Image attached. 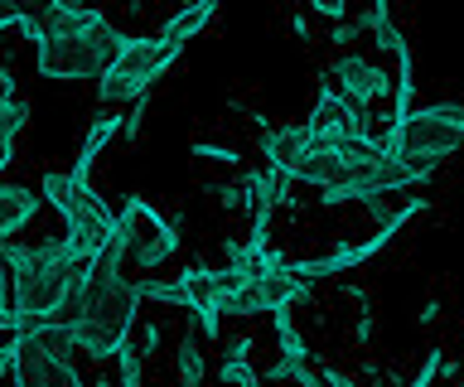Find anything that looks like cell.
<instances>
[{
  "label": "cell",
  "mask_w": 464,
  "mask_h": 387,
  "mask_svg": "<svg viewBox=\"0 0 464 387\" xmlns=\"http://www.w3.org/2000/svg\"><path fill=\"white\" fill-rule=\"evenodd\" d=\"M34 30L44 78H102L130 44V34H121L102 10L87 5H44L34 15Z\"/></svg>",
  "instance_id": "1"
},
{
  "label": "cell",
  "mask_w": 464,
  "mask_h": 387,
  "mask_svg": "<svg viewBox=\"0 0 464 387\" xmlns=\"http://www.w3.org/2000/svg\"><path fill=\"white\" fill-rule=\"evenodd\" d=\"M0 262L10 271V310L29 324H49L58 300H63L68 281L92 262L72 247L68 237H49L34 242V247H14V242H0Z\"/></svg>",
  "instance_id": "2"
},
{
  "label": "cell",
  "mask_w": 464,
  "mask_h": 387,
  "mask_svg": "<svg viewBox=\"0 0 464 387\" xmlns=\"http://www.w3.org/2000/svg\"><path fill=\"white\" fill-rule=\"evenodd\" d=\"M179 53H184V49H179V44H169L165 34L130 39L121 59H116V63L107 68V73L97 78V97H102V107H121V102H140V97H150V88L169 73Z\"/></svg>",
  "instance_id": "3"
},
{
  "label": "cell",
  "mask_w": 464,
  "mask_h": 387,
  "mask_svg": "<svg viewBox=\"0 0 464 387\" xmlns=\"http://www.w3.org/2000/svg\"><path fill=\"white\" fill-rule=\"evenodd\" d=\"M44 198L58 208V218H63V237L78 247L82 256H97V247L111 237L116 227V213L102 204V194L92 184H78L68 175H44Z\"/></svg>",
  "instance_id": "4"
},
{
  "label": "cell",
  "mask_w": 464,
  "mask_h": 387,
  "mask_svg": "<svg viewBox=\"0 0 464 387\" xmlns=\"http://www.w3.org/2000/svg\"><path fill=\"white\" fill-rule=\"evenodd\" d=\"M387 155H420L430 165H445L464 146V121H445L440 102L411 107L401 121H387V136L377 140Z\"/></svg>",
  "instance_id": "5"
},
{
  "label": "cell",
  "mask_w": 464,
  "mask_h": 387,
  "mask_svg": "<svg viewBox=\"0 0 464 387\" xmlns=\"http://www.w3.org/2000/svg\"><path fill=\"white\" fill-rule=\"evenodd\" d=\"M116 227L126 233V256H136L140 271H155L160 262H169V256L179 252V227H174L165 213H155V204H145L140 194H130L121 204Z\"/></svg>",
  "instance_id": "6"
},
{
  "label": "cell",
  "mask_w": 464,
  "mask_h": 387,
  "mask_svg": "<svg viewBox=\"0 0 464 387\" xmlns=\"http://www.w3.org/2000/svg\"><path fill=\"white\" fill-rule=\"evenodd\" d=\"M329 88L343 97V102H353L358 111H368L372 102H382V97H392V78L382 63H368L358 59V53H339L329 68Z\"/></svg>",
  "instance_id": "7"
},
{
  "label": "cell",
  "mask_w": 464,
  "mask_h": 387,
  "mask_svg": "<svg viewBox=\"0 0 464 387\" xmlns=\"http://www.w3.org/2000/svg\"><path fill=\"white\" fill-rule=\"evenodd\" d=\"M310 295V285L285 276V271H276V276H256V281H242L237 291L223 300V314H261V310H290L295 300Z\"/></svg>",
  "instance_id": "8"
},
{
  "label": "cell",
  "mask_w": 464,
  "mask_h": 387,
  "mask_svg": "<svg viewBox=\"0 0 464 387\" xmlns=\"http://www.w3.org/2000/svg\"><path fill=\"white\" fill-rule=\"evenodd\" d=\"M304 146H310V131L300 126H271L266 136H261V155H266V169H276V175H290L295 169V160L304 155Z\"/></svg>",
  "instance_id": "9"
},
{
  "label": "cell",
  "mask_w": 464,
  "mask_h": 387,
  "mask_svg": "<svg viewBox=\"0 0 464 387\" xmlns=\"http://www.w3.org/2000/svg\"><path fill=\"white\" fill-rule=\"evenodd\" d=\"M116 136H121V117H116V111H107V117H97L92 126H87V136H82V150H78V160H72L68 179H78V184H92V165H97V155L107 150Z\"/></svg>",
  "instance_id": "10"
},
{
  "label": "cell",
  "mask_w": 464,
  "mask_h": 387,
  "mask_svg": "<svg viewBox=\"0 0 464 387\" xmlns=\"http://www.w3.org/2000/svg\"><path fill=\"white\" fill-rule=\"evenodd\" d=\"M39 198L44 194H29V189H14V184H0V242H10V233L39 213Z\"/></svg>",
  "instance_id": "11"
},
{
  "label": "cell",
  "mask_w": 464,
  "mask_h": 387,
  "mask_svg": "<svg viewBox=\"0 0 464 387\" xmlns=\"http://www.w3.org/2000/svg\"><path fill=\"white\" fill-rule=\"evenodd\" d=\"M362 24H368V34H372V44L382 49V53H392V59H406L411 53V44L401 39V30H397V20H392V10H387V0H377V5L362 15Z\"/></svg>",
  "instance_id": "12"
},
{
  "label": "cell",
  "mask_w": 464,
  "mask_h": 387,
  "mask_svg": "<svg viewBox=\"0 0 464 387\" xmlns=\"http://www.w3.org/2000/svg\"><path fill=\"white\" fill-rule=\"evenodd\" d=\"M213 15H218V5H213V0H198V5H184L179 15H174V20H169L165 30H160V34H165L169 44H179V49H184L188 39H194V34L203 30V24L213 20Z\"/></svg>",
  "instance_id": "13"
},
{
  "label": "cell",
  "mask_w": 464,
  "mask_h": 387,
  "mask_svg": "<svg viewBox=\"0 0 464 387\" xmlns=\"http://www.w3.org/2000/svg\"><path fill=\"white\" fill-rule=\"evenodd\" d=\"M218 382L223 387H256V368H252V339H237L218 368Z\"/></svg>",
  "instance_id": "14"
},
{
  "label": "cell",
  "mask_w": 464,
  "mask_h": 387,
  "mask_svg": "<svg viewBox=\"0 0 464 387\" xmlns=\"http://www.w3.org/2000/svg\"><path fill=\"white\" fill-rule=\"evenodd\" d=\"M271 324H276V343H281V363H310V343L290 320V310H276Z\"/></svg>",
  "instance_id": "15"
},
{
  "label": "cell",
  "mask_w": 464,
  "mask_h": 387,
  "mask_svg": "<svg viewBox=\"0 0 464 387\" xmlns=\"http://www.w3.org/2000/svg\"><path fill=\"white\" fill-rule=\"evenodd\" d=\"M411 97H416V63L406 53V59H397V73H392V121H401L411 111Z\"/></svg>",
  "instance_id": "16"
},
{
  "label": "cell",
  "mask_w": 464,
  "mask_h": 387,
  "mask_svg": "<svg viewBox=\"0 0 464 387\" xmlns=\"http://www.w3.org/2000/svg\"><path fill=\"white\" fill-rule=\"evenodd\" d=\"M174 363H179V387H203V372H208V363H203V349L194 343V334H188L179 349H174Z\"/></svg>",
  "instance_id": "17"
},
{
  "label": "cell",
  "mask_w": 464,
  "mask_h": 387,
  "mask_svg": "<svg viewBox=\"0 0 464 387\" xmlns=\"http://www.w3.org/2000/svg\"><path fill=\"white\" fill-rule=\"evenodd\" d=\"M24 117H29V107H24V97L14 102L10 111H0V169H5L14 160V136L24 131Z\"/></svg>",
  "instance_id": "18"
},
{
  "label": "cell",
  "mask_w": 464,
  "mask_h": 387,
  "mask_svg": "<svg viewBox=\"0 0 464 387\" xmlns=\"http://www.w3.org/2000/svg\"><path fill=\"white\" fill-rule=\"evenodd\" d=\"M136 291H140V300H155V305H174V310H184V291H179V281H155V276H145V281H136Z\"/></svg>",
  "instance_id": "19"
},
{
  "label": "cell",
  "mask_w": 464,
  "mask_h": 387,
  "mask_svg": "<svg viewBox=\"0 0 464 387\" xmlns=\"http://www.w3.org/2000/svg\"><path fill=\"white\" fill-rule=\"evenodd\" d=\"M130 343H136L140 358H155L160 343H165V329H160L155 320H136V339H130Z\"/></svg>",
  "instance_id": "20"
},
{
  "label": "cell",
  "mask_w": 464,
  "mask_h": 387,
  "mask_svg": "<svg viewBox=\"0 0 464 387\" xmlns=\"http://www.w3.org/2000/svg\"><path fill=\"white\" fill-rule=\"evenodd\" d=\"M116 368H121V387H140V353L130 339L116 349Z\"/></svg>",
  "instance_id": "21"
},
{
  "label": "cell",
  "mask_w": 464,
  "mask_h": 387,
  "mask_svg": "<svg viewBox=\"0 0 464 387\" xmlns=\"http://www.w3.org/2000/svg\"><path fill=\"white\" fill-rule=\"evenodd\" d=\"M440 368H445V349H430V353H426V363L416 368V378L406 382V387H435V378H440Z\"/></svg>",
  "instance_id": "22"
},
{
  "label": "cell",
  "mask_w": 464,
  "mask_h": 387,
  "mask_svg": "<svg viewBox=\"0 0 464 387\" xmlns=\"http://www.w3.org/2000/svg\"><path fill=\"white\" fill-rule=\"evenodd\" d=\"M362 34H368V24H362V15L358 20H343V24H334V44H339L343 53H353V39H362Z\"/></svg>",
  "instance_id": "23"
},
{
  "label": "cell",
  "mask_w": 464,
  "mask_h": 387,
  "mask_svg": "<svg viewBox=\"0 0 464 387\" xmlns=\"http://www.w3.org/2000/svg\"><path fill=\"white\" fill-rule=\"evenodd\" d=\"M194 155H198V160H213V165H237V150H232V146H213V140H194Z\"/></svg>",
  "instance_id": "24"
},
{
  "label": "cell",
  "mask_w": 464,
  "mask_h": 387,
  "mask_svg": "<svg viewBox=\"0 0 464 387\" xmlns=\"http://www.w3.org/2000/svg\"><path fill=\"white\" fill-rule=\"evenodd\" d=\"M194 320H198V329H203V339H218V334H223V310H218V305H198Z\"/></svg>",
  "instance_id": "25"
},
{
  "label": "cell",
  "mask_w": 464,
  "mask_h": 387,
  "mask_svg": "<svg viewBox=\"0 0 464 387\" xmlns=\"http://www.w3.org/2000/svg\"><path fill=\"white\" fill-rule=\"evenodd\" d=\"M218 204H223L227 213H242V208H252V204H246V194H242V184H218Z\"/></svg>",
  "instance_id": "26"
},
{
  "label": "cell",
  "mask_w": 464,
  "mask_h": 387,
  "mask_svg": "<svg viewBox=\"0 0 464 387\" xmlns=\"http://www.w3.org/2000/svg\"><path fill=\"white\" fill-rule=\"evenodd\" d=\"M145 117H150V111H145V97H140V102H130V111L121 117V136H126V140H136V136H140V126H145Z\"/></svg>",
  "instance_id": "27"
},
{
  "label": "cell",
  "mask_w": 464,
  "mask_h": 387,
  "mask_svg": "<svg viewBox=\"0 0 464 387\" xmlns=\"http://www.w3.org/2000/svg\"><path fill=\"white\" fill-rule=\"evenodd\" d=\"M310 10H314V15H324V20H334V24H343V20H348V10H343V5H334V0H310Z\"/></svg>",
  "instance_id": "28"
},
{
  "label": "cell",
  "mask_w": 464,
  "mask_h": 387,
  "mask_svg": "<svg viewBox=\"0 0 464 387\" xmlns=\"http://www.w3.org/2000/svg\"><path fill=\"white\" fill-rule=\"evenodd\" d=\"M368 339H372V314L362 310V314H358V324H353V343H368Z\"/></svg>",
  "instance_id": "29"
},
{
  "label": "cell",
  "mask_w": 464,
  "mask_h": 387,
  "mask_svg": "<svg viewBox=\"0 0 464 387\" xmlns=\"http://www.w3.org/2000/svg\"><path fill=\"white\" fill-rule=\"evenodd\" d=\"M440 320V300H426V305L416 310V324H435Z\"/></svg>",
  "instance_id": "30"
},
{
  "label": "cell",
  "mask_w": 464,
  "mask_h": 387,
  "mask_svg": "<svg viewBox=\"0 0 464 387\" xmlns=\"http://www.w3.org/2000/svg\"><path fill=\"white\" fill-rule=\"evenodd\" d=\"M87 387H116V382H87Z\"/></svg>",
  "instance_id": "31"
},
{
  "label": "cell",
  "mask_w": 464,
  "mask_h": 387,
  "mask_svg": "<svg viewBox=\"0 0 464 387\" xmlns=\"http://www.w3.org/2000/svg\"><path fill=\"white\" fill-rule=\"evenodd\" d=\"M455 387H464V372H459V382H455Z\"/></svg>",
  "instance_id": "32"
}]
</instances>
